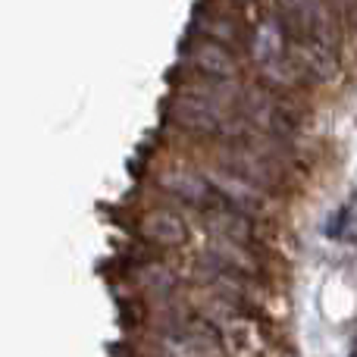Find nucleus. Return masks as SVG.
Segmentation results:
<instances>
[{
    "instance_id": "nucleus-1",
    "label": "nucleus",
    "mask_w": 357,
    "mask_h": 357,
    "mask_svg": "<svg viewBox=\"0 0 357 357\" xmlns=\"http://www.w3.org/2000/svg\"><path fill=\"white\" fill-rule=\"evenodd\" d=\"M167 113L178 129H188L195 135H216V132H229V135H248V119H235L229 110L216 107L213 100L197 98L191 91H178L167 100Z\"/></svg>"
},
{
    "instance_id": "nucleus-2",
    "label": "nucleus",
    "mask_w": 357,
    "mask_h": 357,
    "mask_svg": "<svg viewBox=\"0 0 357 357\" xmlns=\"http://www.w3.org/2000/svg\"><path fill=\"white\" fill-rule=\"evenodd\" d=\"M220 160L229 167V173L248 178V182L257 185V188H279V185H282V176H279V163H273L270 157L257 154V151L248 148L245 142L220 148Z\"/></svg>"
},
{
    "instance_id": "nucleus-3",
    "label": "nucleus",
    "mask_w": 357,
    "mask_h": 357,
    "mask_svg": "<svg viewBox=\"0 0 357 357\" xmlns=\"http://www.w3.org/2000/svg\"><path fill=\"white\" fill-rule=\"evenodd\" d=\"M204 226L216 235V241H232V245H245L254 238V226H251V213L232 207V204H210L204 207Z\"/></svg>"
},
{
    "instance_id": "nucleus-4",
    "label": "nucleus",
    "mask_w": 357,
    "mask_h": 357,
    "mask_svg": "<svg viewBox=\"0 0 357 357\" xmlns=\"http://www.w3.org/2000/svg\"><path fill=\"white\" fill-rule=\"evenodd\" d=\"M188 63L204 79H235V73H238V60L232 56V50L220 41H210V38H201L197 44H191Z\"/></svg>"
},
{
    "instance_id": "nucleus-5",
    "label": "nucleus",
    "mask_w": 357,
    "mask_h": 357,
    "mask_svg": "<svg viewBox=\"0 0 357 357\" xmlns=\"http://www.w3.org/2000/svg\"><path fill=\"white\" fill-rule=\"evenodd\" d=\"M142 232L151 245L157 248H182L188 241V226L185 220L169 207H157L151 213H144L142 220Z\"/></svg>"
},
{
    "instance_id": "nucleus-6",
    "label": "nucleus",
    "mask_w": 357,
    "mask_h": 357,
    "mask_svg": "<svg viewBox=\"0 0 357 357\" xmlns=\"http://www.w3.org/2000/svg\"><path fill=\"white\" fill-rule=\"evenodd\" d=\"M160 185L167 191H173L176 197H182V201L195 204V207H201V210L216 204L213 185H210L207 176L188 173V169H167V173H160Z\"/></svg>"
},
{
    "instance_id": "nucleus-7",
    "label": "nucleus",
    "mask_w": 357,
    "mask_h": 357,
    "mask_svg": "<svg viewBox=\"0 0 357 357\" xmlns=\"http://www.w3.org/2000/svg\"><path fill=\"white\" fill-rule=\"evenodd\" d=\"M210 185L213 188H220L222 195H226V201L232 204V207L245 210V213H257V210H264L266 197H264V188H257V185H251L248 178L235 176V173H210Z\"/></svg>"
},
{
    "instance_id": "nucleus-8",
    "label": "nucleus",
    "mask_w": 357,
    "mask_h": 357,
    "mask_svg": "<svg viewBox=\"0 0 357 357\" xmlns=\"http://www.w3.org/2000/svg\"><path fill=\"white\" fill-rule=\"evenodd\" d=\"M195 29L204 31L210 41H220V44H235V41H241V29H238V25H235L232 19L226 16V13L207 10V6H201V10L195 13Z\"/></svg>"
},
{
    "instance_id": "nucleus-9",
    "label": "nucleus",
    "mask_w": 357,
    "mask_h": 357,
    "mask_svg": "<svg viewBox=\"0 0 357 357\" xmlns=\"http://www.w3.org/2000/svg\"><path fill=\"white\" fill-rule=\"evenodd\" d=\"M144 285H151L154 291H167V289H173V276H169V270H163V266H151V270L144 273Z\"/></svg>"
}]
</instances>
